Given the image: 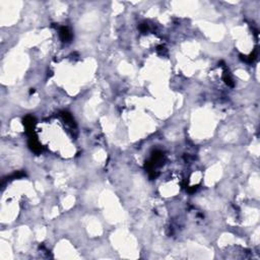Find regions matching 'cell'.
Here are the masks:
<instances>
[{
  "label": "cell",
  "mask_w": 260,
  "mask_h": 260,
  "mask_svg": "<svg viewBox=\"0 0 260 260\" xmlns=\"http://www.w3.org/2000/svg\"><path fill=\"white\" fill-rule=\"evenodd\" d=\"M59 35H60V38L63 41H68V40H70V38H71L70 32H69L67 28H61Z\"/></svg>",
  "instance_id": "1"
}]
</instances>
